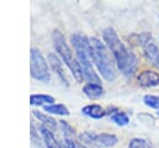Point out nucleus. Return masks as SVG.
<instances>
[{
    "instance_id": "obj_1",
    "label": "nucleus",
    "mask_w": 159,
    "mask_h": 148,
    "mask_svg": "<svg viewBox=\"0 0 159 148\" xmlns=\"http://www.w3.org/2000/svg\"><path fill=\"white\" fill-rule=\"evenodd\" d=\"M102 35L104 44L108 50H111L119 71L124 76H132L137 71L138 66V60L135 55L124 46V44L120 41L113 29H104Z\"/></svg>"
},
{
    "instance_id": "obj_2",
    "label": "nucleus",
    "mask_w": 159,
    "mask_h": 148,
    "mask_svg": "<svg viewBox=\"0 0 159 148\" xmlns=\"http://www.w3.org/2000/svg\"><path fill=\"white\" fill-rule=\"evenodd\" d=\"M71 44L76 51V58L82 68L83 76L89 83H98L101 85V80L93 70L92 66V57H91V46L89 39L81 32H75L71 36Z\"/></svg>"
},
{
    "instance_id": "obj_3",
    "label": "nucleus",
    "mask_w": 159,
    "mask_h": 148,
    "mask_svg": "<svg viewBox=\"0 0 159 148\" xmlns=\"http://www.w3.org/2000/svg\"><path fill=\"white\" fill-rule=\"evenodd\" d=\"M89 46H91L92 62L96 65L102 77L106 81H109V82L113 81L116 78L114 63H113V60L109 55V50L106 46V44L97 37H91Z\"/></svg>"
},
{
    "instance_id": "obj_4",
    "label": "nucleus",
    "mask_w": 159,
    "mask_h": 148,
    "mask_svg": "<svg viewBox=\"0 0 159 148\" xmlns=\"http://www.w3.org/2000/svg\"><path fill=\"white\" fill-rule=\"evenodd\" d=\"M52 44H53V47L57 51V53L61 56L62 61H65V63L71 70L73 77L77 80V82H82L83 78H84L82 68H81L77 58L73 56V53L71 51V47L68 46V44H67V41H66V39H65V36L61 31L53 30V32H52Z\"/></svg>"
},
{
    "instance_id": "obj_5",
    "label": "nucleus",
    "mask_w": 159,
    "mask_h": 148,
    "mask_svg": "<svg viewBox=\"0 0 159 148\" xmlns=\"http://www.w3.org/2000/svg\"><path fill=\"white\" fill-rule=\"evenodd\" d=\"M30 73L31 77L41 81V82H47L50 80V71L47 66V61L45 60L43 55L39 49L32 47L30 50Z\"/></svg>"
},
{
    "instance_id": "obj_6",
    "label": "nucleus",
    "mask_w": 159,
    "mask_h": 148,
    "mask_svg": "<svg viewBox=\"0 0 159 148\" xmlns=\"http://www.w3.org/2000/svg\"><path fill=\"white\" fill-rule=\"evenodd\" d=\"M78 138L84 144H94V146L104 147V148H111L118 142L117 136L112 133H93L88 131L82 132Z\"/></svg>"
},
{
    "instance_id": "obj_7",
    "label": "nucleus",
    "mask_w": 159,
    "mask_h": 148,
    "mask_svg": "<svg viewBox=\"0 0 159 148\" xmlns=\"http://www.w3.org/2000/svg\"><path fill=\"white\" fill-rule=\"evenodd\" d=\"M138 83L142 87L159 86V73L150 70H144L138 75Z\"/></svg>"
},
{
    "instance_id": "obj_8",
    "label": "nucleus",
    "mask_w": 159,
    "mask_h": 148,
    "mask_svg": "<svg viewBox=\"0 0 159 148\" xmlns=\"http://www.w3.org/2000/svg\"><path fill=\"white\" fill-rule=\"evenodd\" d=\"M39 132L42 136V141H43L46 148H62L61 143L57 141L56 136L53 134V132L50 128L45 127L43 124H40L39 126Z\"/></svg>"
},
{
    "instance_id": "obj_9",
    "label": "nucleus",
    "mask_w": 159,
    "mask_h": 148,
    "mask_svg": "<svg viewBox=\"0 0 159 148\" xmlns=\"http://www.w3.org/2000/svg\"><path fill=\"white\" fill-rule=\"evenodd\" d=\"M143 50H144V56L145 58L152 62L154 66L159 67V47L158 45L153 41V39L150 41H148L144 46H143Z\"/></svg>"
},
{
    "instance_id": "obj_10",
    "label": "nucleus",
    "mask_w": 159,
    "mask_h": 148,
    "mask_svg": "<svg viewBox=\"0 0 159 148\" xmlns=\"http://www.w3.org/2000/svg\"><path fill=\"white\" fill-rule=\"evenodd\" d=\"M47 58H48V62H50V66L52 68V71H55V73L58 76V78L67 86L68 82H67V77H66V72L63 70V66L60 61V58L53 53V52H50L47 55Z\"/></svg>"
},
{
    "instance_id": "obj_11",
    "label": "nucleus",
    "mask_w": 159,
    "mask_h": 148,
    "mask_svg": "<svg viewBox=\"0 0 159 148\" xmlns=\"http://www.w3.org/2000/svg\"><path fill=\"white\" fill-rule=\"evenodd\" d=\"M83 93L88 97V98H92V99H96V98H99L101 96H103L104 91H103V87L98 83H87L83 86Z\"/></svg>"
},
{
    "instance_id": "obj_12",
    "label": "nucleus",
    "mask_w": 159,
    "mask_h": 148,
    "mask_svg": "<svg viewBox=\"0 0 159 148\" xmlns=\"http://www.w3.org/2000/svg\"><path fill=\"white\" fill-rule=\"evenodd\" d=\"M32 114H34V116H35V117L41 122V124H43L45 127L50 128L52 132L57 129L56 119H53L51 116H48V114H46V113H43V112H40V111H37V109L32 111Z\"/></svg>"
},
{
    "instance_id": "obj_13",
    "label": "nucleus",
    "mask_w": 159,
    "mask_h": 148,
    "mask_svg": "<svg viewBox=\"0 0 159 148\" xmlns=\"http://www.w3.org/2000/svg\"><path fill=\"white\" fill-rule=\"evenodd\" d=\"M82 112H83V114H86V116H88L91 118H96V119L102 118L106 114L104 109L101 106H98V104H88V106H84L82 108Z\"/></svg>"
},
{
    "instance_id": "obj_14",
    "label": "nucleus",
    "mask_w": 159,
    "mask_h": 148,
    "mask_svg": "<svg viewBox=\"0 0 159 148\" xmlns=\"http://www.w3.org/2000/svg\"><path fill=\"white\" fill-rule=\"evenodd\" d=\"M55 98L50 95H31L30 96V103L34 106H48V104H53Z\"/></svg>"
},
{
    "instance_id": "obj_15",
    "label": "nucleus",
    "mask_w": 159,
    "mask_h": 148,
    "mask_svg": "<svg viewBox=\"0 0 159 148\" xmlns=\"http://www.w3.org/2000/svg\"><path fill=\"white\" fill-rule=\"evenodd\" d=\"M43 111H46L47 113H52V114H58V116H68L70 112L67 109V107L65 104L57 103V104H48V106H43Z\"/></svg>"
},
{
    "instance_id": "obj_16",
    "label": "nucleus",
    "mask_w": 159,
    "mask_h": 148,
    "mask_svg": "<svg viewBox=\"0 0 159 148\" xmlns=\"http://www.w3.org/2000/svg\"><path fill=\"white\" fill-rule=\"evenodd\" d=\"M111 119H112L116 124H118V126H125V124L129 123V117H128V114L124 113V112H120V111L113 112L112 116H111Z\"/></svg>"
},
{
    "instance_id": "obj_17",
    "label": "nucleus",
    "mask_w": 159,
    "mask_h": 148,
    "mask_svg": "<svg viewBox=\"0 0 159 148\" xmlns=\"http://www.w3.org/2000/svg\"><path fill=\"white\" fill-rule=\"evenodd\" d=\"M144 103L150 107V108H155V109H159V97L158 96H154V95H145L144 98H143Z\"/></svg>"
},
{
    "instance_id": "obj_18",
    "label": "nucleus",
    "mask_w": 159,
    "mask_h": 148,
    "mask_svg": "<svg viewBox=\"0 0 159 148\" xmlns=\"http://www.w3.org/2000/svg\"><path fill=\"white\" fill-rule=\"evenodd\" d=\"M60 127L63 134V138H73V128L65 121H60Z\"/></svg>"
},
{
    "instance_id": "obj_19",
    "label": "nucleus",
    "mask_w": 159,
    "mask_h": 148,
    "mask_svg": "<svg viewBox=\"0 0 159 148\" xmlns=\"http://www.w3.org/2000/svg\"><path fill=\"white\" fill-rule=\"evenodd\" d=\"M129 148H150V146L143 138H133L129 142Z\"/></svg>"
},
{
    "instance_id": "obj_20",
    "label": "nucleus",
    "mask_w": 159,
    "mask_h": 148,
    "mask_svg": "<svg viewBox=\"0 0 159 148\" xmlns=\"http://www.w3.org/2000/svg\"><path fill=\"white\" fill-rule=\"evenodd\" d=\"M31 141H32V143H34V146L36 148H42V146H41V138L39 137L37 131H36V128H35L34 124H31Z\"/></svg>"
},
{
    "instance_id": "obj_21",
    "label": "nucleus",
    "mask_w": 159,
    "mask_h": 148,
    "mask_svg": "<svg viewBox=\"0 0 159 148\" xmlns=\"http://www.w3.org/2000/svg\"><path fill=\"white\" fill-rule=\"evenodd\" d=\"M63 148H76L73 138H63Z\"/></svg>"
},
{
    "instance_id": "obj_22",
    "label": "nucleus",
    "mask_w": 159,
    "mask_h": 148,
    "mask_svg": "<svg viewBox=\"0 0 159 148\" xmlns=\"http://www.w3.org/2000/svg\"><path fill=\"white\" fill-rule=\"evenodd\" d=\"M80 148H87V147H84V146H80Z\"/></svg>"
}]
</instances>
